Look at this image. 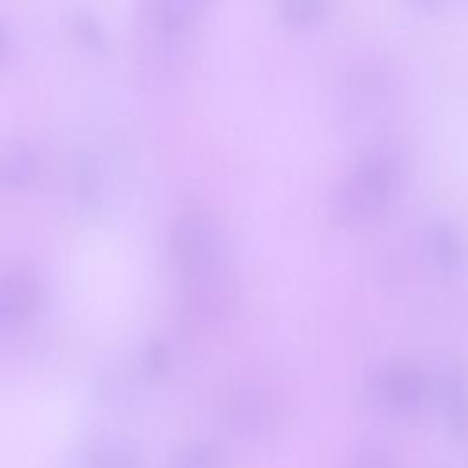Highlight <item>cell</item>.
Here are the masks:
<instances>
[{"label": "cell", "mask_w": 468, "mask_h": 468, "mask_svg": "<svg viewBox=\"0 0 468 468\" xmlns=\"http://www.w3.org/2000/svg\"><path fill=\"white\" fill-rule=\"evenodd\" d=\"M183 276V307L197 320L218 316L227 302V247L216 219L203 210L181 214L170 232Z\"/></svg>", "instance_id": "6da1fadb"}, {"label": "cell", "mask_w": 468, "mask_h": 468, "mask_svg": "<svg viewBox=\"0 0 468 468\" xmlns=\"http://www.w3.org/2000/svg\"><path fill=\"white\" fill-rule=\"evenodd\" d=\"M388 188V165L382 155H364L335 186L329 199L331 218L353 223L373 212Z\"/></svg>", "instance_id": "7a4b0ae2"}, {"label": "cell", "mask_w": 468, "mask_h": 468, "mask_svg": "<svg viewBox=\"0 0 468 468\" xmlns=\"http://www.w3.org/2000/svg\"><path fill=\"white\" fill-rule=\"evenodd\" d=\"M79 468H143V453L124 435L99 433L82 444Z\"/></svg>", "instance_id": "3957f363"}, {"label": "cell", "mask_w": 468, "mask_h": 468, "mask_svg": "<svg viewBox=\"0 0 468 468\" xmlns=\"http://www.w3.org/2000/svg\"><path fill=\"white\" fill-rule=\"evenodd\" d=\"M229 420L243 435L260 437L274 428L276 413L271 399L258 388H243L229 406Z\"/></svg>", "instance_id": "277c9868"}, {"label": "cell", "mask_w": 468, "mask_h": 468, "mask_svg": "<svg viewBox=\"0 0 468 468\" xmlns=\"http://www.w3.org/2000/svg\"><path fill=\"white\" fill-rule=\"evenodd\" d=\"M37 302V285L24 269H13L0 283V325L2 329L22 322Z\"/></svg>", "instance_id": "5b68a950"}, {"label": "cell", "mask_w": 468, "mask_h": 468, "mask_svg": "<svg viewBox=\"0 0 468 468\" xmlns=\"http://www.w3.org/2000/svg\"><path fill=\"white\" fill-rule=\"evenodd\" d=\"M166 468H229V461L216 444L190 442L168 457Z\"/></svg>", "instance_id": "8992f818"}, {"label": "cell", "mask_w": 468, "mask_h": 468, "mask_svg": "<svg viewBox=\"0 0 468 468\" xmlns=\"http://www.w3.org/2000/svg\"><path fill=\"white\" fill-rule=\"evenodd\" d=\"M35 172V154L27 144L15 143L0 155V183L4 186H20Z\"/></svg>", "instance_id": "52a82bcc"}, {"label": "cell", "mask_w": 468, "mask_h": 468, "mask_svg": "<svg viewBox=\"0 0 468 468\" xmlns=\"http://www.w3.org/2000/svg\"><path fill=\"white\" fill-rule=\"evenodd\" d=\"M375 397L389 406H404L411 400L415 386L411 377L402 371H384L373 380Z\"/></svg>", "instance_id": "ba28073f"}, {"label": "cell", "mask_w": 468, "mask_h": 468, "mask_svg": "<svg viewBox=\"0 0 468 468\" xmlns=\"http://www.w3.org/2000/svg\"><path fill=\"white\" fill-rule=\"evenodd\" d=\"M282 16L291 26H309L324 13V4L316 0H287L280 5Z\"/></svg>", "instance_id": "9c48e42d"}, {"label": "cell", "mask_w": 468, "mask_h": 468, "mask_svg": "<svg viewBox=\"0 0 468 468\" xmlns=\"http://www.w3.org/2000/svg\"><path fill=\"white\" fill-rule=\"evenodd\" d=\"M344 468H389L388 461L373 450H358L355 452Z\"/></svg>", "instance_id": "30bf717a"}, {"label": "cell", "mask_w": 468, "mask_h": 468, "mask_svg": "<svg viewBox=\"0 0 468 468\" xmlns=\"http://www.w3.org/2000/svg\"><path fill=\"white\" fill-rule=\"evenodd\" d=\"M75 27L88 44H93V46L102 44V33L99 29V24L90 15L77 13L75 15Z\"/></svg>", "instance_id": "8fae6325"}, {"label": "cell", "mask_w": 468, "mask_h": 468, "mask_svg": "<svg viewBox=\"0 0 468 468\" xmlns=\"http://www.w3.org/2000/svg\"><path fill=\"white\" fill-rule=\"evenodd\" d=\"M143 366L150 375H157L166 366V353L159 344H148L143 351Z\"/></svg>", "instance_id": "7c38bea8"}]
</instances>
